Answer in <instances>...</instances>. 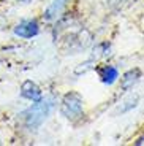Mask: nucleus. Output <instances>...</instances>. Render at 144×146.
I'll use <instances>...</instances> for the list:
<instances>
[{
    "label": "nucleus",
    "mask_w": 144,
    "mask_h": 146,
    "mask_svg": "<svg viewBox=\"0 0 144 146\" xmlns=\"http://www.w3.org/2000/svg\"><path fill=\"white\" fill-rule=\"evenodd\" d=\"M22 97H25V99H30V100H38L41 99V91L40 88L36 86L35 83H32V81H25L24 84H22V91H21Z\"/></svg>",
    "instance_id": "obj_5"
},
{
    "label": "nucleus",
    "mask_w": 144,
    "mask_h": 146,
    "mask_svg": "<svg viewBox=\"0 0 144 146\" xmlns=\"http://www.w3.org/2000/svg\"><path fill=\"white\" fill-rule=\"evenodd\" d=\"M21 2H29V0H21Z\"/></svg>",
    "instance_id": "obj_8"
},
{
    "label": "nucleus",
    "mask_w": 144,
    "mask_h": 146,
    "mask_svg": "<svg viewBox=\"0 0 144 146\" xmlns=\"http://www.w3.org/2000/svg\"><path fill=\"white\" fill-rule=\"evenodd\" d=\"M100 78L104 84H112L117 80V70L111 65H106L100 70Z\"/></svg>",
    "instance_id": "obj_6"
},
{
    "label": "nucleus",
    "mask_w": 144,
    "mask_h": 146,
    "mask_svg": "<svg viewBox=\"0 0 144 146\" xmlns=\"http://www.w3.org/2000/svg\"><path fill=\"white\" fill-rule=\"evenodd\" d=\"M62 114L68 119L75 121L83 116V99L79 94L70 92L62 100Z\"/></svg>",
    "instance_id": "obj_2"
},
{
    "label": "nucleus",
    "mask_w": 144,
    "mask_h": 146,
    "mask_svg": "<svg viewBox=\"0 0 144 146\" xmlns=\"http://www.w3.org/2000/svg\"><path fill=\"white\" fill-rule=\"evenodd\" d=\"M15 33L24 38H32L38 33V24L35 21H24L15 29Z\"/></svg>",
    "instance_id": "obj_3"
},
{
    "label": "nucleus",
    "mask_w": 144,
    "mask_h": 146,
    "mask_svg": "<svg viewBox=\"0 0 144 146\" xmlns=\"http://www.w3.org/2000/svg\"><path fill=\"white\" fill-rule=\"evenodd\" d=\"M67 3H68V0H54L49 5V8L46 10V13H44V19L46 21H54V19H57L62 15V11L65 10Z\"/></svg>",
    "instance_id": "obj_4"
},
{
    "label": "nucleus",
    "mask_w": 144,
    "mask_h": 146,
    "mask_svg": "<svg viewBox=\"0 0 144 146\" xmlns=\"http://www.w3.org/2000/svg\"><path fill=\"white\" fill-rule=\"evenodd\" d=\"M54 103H55V100H54V97H51V95H48L44 99H38L35 105L30 106V108L24 113V119H25V122H27V125H29V127L40 125L41 122L49 116L51 111H52Z\"/></svg>",
    "instance_id": "obj_1"
},
{
    "label": "nucleus",
    "mask_w": 144,
    "mask_h": 146,
    "mask_svg": "<svg viewBox=\"0 0 144 146\" xmlns=\"http://www.w3.org/2000/svg\"><path fill=\"white\" fill-rule=\"evenodd\" d=\"M138 78H139V70L138 68L127 72L125 75H124V78H122V89L127 91V89L133 88V84L138 81Z\"/></svg>",
    "instance_id": "obj_7"
}]
</instances>
